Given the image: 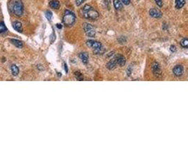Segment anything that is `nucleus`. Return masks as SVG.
<instances>
[{
    "mask_svg": "<svg viewBox=\"0 0 188 141\" xmlns=\"http://www.w3.org/2000/svg\"><path fill=\"white\" fill-rule=\"evenodd\" d=\"M149 14H150V16H151V17H153V18H161V16H162V12L159 9H158V8H152L149 10Z\"/></svg>",
    "mask_w": 188,
    "mask_h": 141,
    "instance_id": "6e6552de",
    "label": "nucleus"
},
{
    "mask_svg": "<svg viewBox=\"0 0 188 141\" xmlns=\"http://www.w3.org/2000/svg\"><path fill=\"white\" fill-rule=\"evenodd\" d=\"M81 13H82L83 16L87 18V19L90 20H96L99 17V14L98 12L95 10L93 7H91L90 5L86 4L81 9Z\"/></svg>",
    "mask_w": 188,
    "mask_h": 141,
    "instance_id": "f257e3e1",
    "label": "nucleus"
},
{
    "mask_svg": "<svg viewBox=\"0 0 188 141\" xmlns=\"http://www.w3.org/2000/svg\"><path fill=\"white\" fill-rule=\"evenodd\" d=\"M170 51L172 52H175L177 50L176 47H175V45H171L170 47Z\"/></svg>",
    "mask_w": 188,
    "mask_h": 141,
    "instance_id": "a878e982",
    "label": "nucleus"
},
{
    "mask_svg": "<svg viewBox=\"0 0 188 141\" xmlns=\"http://www.w3.org/2000/svg\"><path fill=\"white\" fill-rule=\"evenodd\" d=\"M122 3L125 5H129L130 4V0H122Z\"/></svg>",
    "mask_w": 188,
    "mask_h": 141,
    "instance_id": "bb28decb",
    "label": "nucleus"
},
{
    "mask_svg": "<svg viewBox=\"0 0 188 141\" xmlns=\"http://www.w3.org/2000/svg\"><path fill=\"white\" fill-rule=\"evenodd\" d=\"M173 74L177 77H180L184 73V67L182 65H176L172 69Z\"/></svg>",
    "mask_w": 188,
    "mask_h": 141,
    "instance_id": "0eeeda50",
    "label": "nucleus"
},
{
    "mask_svg": "<svg viewBox=\"0 0 188 141\" xmlns=\"http://www.w3.org/2000/svg\"><path fill=\"white\" fill-rule=\"evenodd\" d=\"M10 9L12 12L17 16H21L24 14V6L21 0H11Z\"/></svg>",
    "mask_w": 188,
    "mask_h": 141,
    "instance_id": "f03ea898",
    "label": "nucleus"
},
{
    "mask_svg": "<svg viewBox=\"0 0 188 141\" xmlns=\"http://www.w3.org/2000/svg\"><path fill=\"white\" fill-rule=\"evenodd\" d=\"M64 69H65V72L67 73L68 72V68H67V65L66 64V63H64Z\"/></svg>",
    "mask_w": 188,
    "mask_h": 141,
    "instance_id": "cd10ccee",
    "label": "nucleus"
},
{
    "mask_svg": "<svg viewBox=\"0 0 188 141\" xmlns=\"http://www.w3.org/2000/svg\"><path fill=\"white\" fill-rule=\"evenodd\" d=\"M45 16L47 19L50 20L52 19V13L50 11H47L45 12Z\"/></svg>",
    "mask_w": 188,
    "mask_h": 141,
    "instance_id": "4be33fe9",
    "label": "nucleus"
},
{
    "mask_svg": "<svg viewBox=\"0 0 188 141\" xmlns=\"http://www.w3.org/2000/svg\"><path fill=\"white\" fill-rule=\"evenodd\" d=\"M180 44L182 47L184 48H188V39L187 38H184L180 41Z\"/></svg>",
    "mask_w": 188,
    "mask_h": 141,
    "instance_id": "a211bd4d",
    "label": "nucleus"
},
{
    "mask_svg": "<svg viewBox=\"0 0 188 141\" xmlns=\"http://www.w3.org/2000/svg\"><path fill=\"white\" fill-rule=\"evenodd\" d=\"M7 30V27L4 22H0V33L4 32Z\"/></svg>",
    "mask_w": 188,
    "mask_h": 141,
    "instance_id": "aec40b11",
    "label": "nucleus"
},
{
    "mask_svg": "<svg viewBox=\"0 0 188 141\" xmlns=\"http://www.w3.org/2000/svg\"><path fill=\"white\" fill-rule=\"evenodd\" d=\"M50 39H51V43H52V42H53L55 40V39H56L55 32H53V33L51 35V36H50Z\"/></svg>",
    "mask_w": 188,
    "mask_h": 141,
    "instance_id": "393cba45",
    "label": "nucleus"
},
{
    "mask_svg": "<svg viewBox=\"0 0 188 141\" xmlns=\"http://www.w3.org/2000/svg\"><path fill=\"white\" fill-rule=\"evenodd\" d=\"M86 44L88 47L93 49V50H98L99 48H101L103 47L102 44L99 42L98 41H94V40H88L86 42Z\"/></svg>",
    "mask_w": 188,
    "mask_h": 141,
    "instance_id": "423d86ee",
    "label": "nucleus"
},
{
    "mask_svg": "<svg viewBox=\"0 0 188 141\" xmlns=\"http://www.w3.org/2000/svg\"><path fill=\"white\" fill-rule=\"evenodd\" d=\"M11 42L13 44H14L16 47H19V48H22L23 47V43L21 41H20L19 40L16 39H12L11 40Z\"/></svg>",
    "mask_w": 188,
    "mask_h": 141,
    "instance_id": "dca6fc26",
    "label": "nucleus"
},
{
    "mask_svg": "<svg viewBox=\"0 0 188 141\" xmlns=\"http://www.w3.org/2000/svg\"><path fill=\"white\" fill-rule=\"evenodd\" d=\"M86 0H76V4L77 6H80L81 4H82Z\"/></svg>",
    "mask_w": 188,
    "mask_h": 141,
    "instance_id": "b1692460",
    "label": "nucleus"
},
{
    "mask_svg": "<svg viewBox=\"0 0 188 141\" xmlns=\"http://www.w3.org/2000/svg\"><path fill=\"white\" fill-rule=\"evenodd\" d=\"M185 4V0H175V8L180 9L184 6Z\"/></svg>",
    "mask_w": 188,
    "mask_h": 141,
    "instance_id": "2eb2a0df",
    "label": "nucleus"
},
{
    "mask_svg": "<svg viewBox=\"0 0 188 141\" xmlns=\"http://www.w3.org/2000/svg\"><path fill=\"white\" fill-rule=\"evenodd\" d=\"M62 20L64 25H66L67 26H71L76 21V16L73 12L66 10L64 14Z\"/></svg>",
    "mask_w": 188,
    "mask_h": 141,
    "instance_id": "7ed1b4c3",
    "label": "nucleus"
},
{
    "mask_svg": "<svg viewBox=\"0 0 188 141\" xmlns=\"http://www.w3.org/2000/svg\"><path fill=\"white\" fill-rule=\"evenodd\" d=\"M79 58L81 59V62L84 64H88V55L86 52L80 53L79 54Z\"/></svg>",
    "mask_w": 188,
    "mask_h": 141,
    "instance_id": "9b49d317",
    "label": "nucleus"
},
{
    "mask_svg": "<svg viewBox=\"0 0 188 141\" xmlns=\"http://www.w3.org/2000/svg\"><path fill=\"white\" fill-rule=\"evenodd\" d=\"M115 58H116V60H117V63H118V66H124L125 65L126 59L124 56L120 54L116 55Z\"/></svg>",
    "mask_w": 188,
    "mask_h": 141,
    "instance_id": "9d476101",
    "label": "nucleus"
},
{
    "mask_svg": "<svg viewBox=\"0 0 188 141\" xmlns=\"http://www.w3.org/2000/svg\"><path fill=\"white\" fill-rule=\"evenodd\" d=\"M113 4H114V7L115 8L116 10H121L122 8H123V5H122V3L120 0H114L113 1Z\"/></svg>",
    "mask_w": 188,
    "mask_h": 141,
    "instance_id": "4468645a",
    "label": "nucleus"
},
{
    "mask_svg": "<svg viewBox=\"0 0 188 141\" xmlns=\"http://www.w3.org/2000/svg\"><path fill=\"white\" fill-rule=\"evenodd\" d=\"M75 76H76V79H77L78 80H83L82 74H81L80 72H78V71H76V72L75 73Z\"/></svg>",
    "mask_w": 188,
    "mask_h": 141,
    "instance_id": "412c9836",
    "label": "nucleus"
},
{
    "mask_svg": "<svg viewBox=\"0 0 188 141\" xmlns=\"http://www.w3.org/2000/svg\"><path fill=\"white\" fill-rule=\"evenodd\" d=\"M11 69H12V74L14 75V76H16L17 75L19 74V67L17 66H16L15 64L12 65Z\"/></svg>",
    "mask_w": 188,
    "mask_h": 141,
    "instance_id": "f3484780",
    "label": "nucleus"
},
{
    "mask_svg": "<svg viewBox=\"0 0 188 141\" xmlns=\"http://www.w3.org/2000/svg\"><path fill=\"white\" fill-rule=\"evenodd\" d=\"M56 26H57V28H59V29H62V26L61 24H57V25H56Z\"/></svg>",
    "mask_w": 188,
    "mask_h": 141,
    "instance_id": "c85d7f7f",
    "label": "nucleus"
},
{
    "mask_svg": "<svg viewBox=\"0 0 188 141\" xmlns=\"http://www.w3.org/2000/svg\"><path fill=\"white\" fill-rule=\"evenodd\" d=\"M83 28L85 32L86 35L89 38H94L96 35V31L94 30L93 27L88 23H84L83 24Z\"/></svg>",
    "mask_w": 188,
    "mask_h": 141,
    "instance_id": "20e7f679",
    "label": "nucleus"
},
{
    "mask_svg": "<svg viewBox=\"0 0 188 141\" xmlns=\"http://www.w3.org/2000/svg\"><path fill=\"white\" fill-rule=\"evenodd\" d=\"M57 74H58V76H59V77H60V76H61V75H62L61 74H59V73H58Z\"/></svg>",
    "mask_w": 188,
    "mask_h": 141,
    "instance_id": "c756f323",
    "label": "nucleus"
},
{
    "mask_svg": "<svg viewBox=\"0 0 188 141\" xmlns=\"http://www.w3.org/2000/svg\"><path fill=\"white\" fill-rule=\"evenodd\" d=\"M50 6L54 9H58L60 7L59 2L57 0H52L51 2H50Z\"/></svg>",
    "mask_w": 188,
    "mask_h": 141,
    "instance_id": "ddd939ff",
    "label": "nucleus"
},
{
    "mask_svg": "<svg viewBox=\"0 0 188 141\" xmlns=\"http://www.w3.org/2000/svg\"><path fill=\"white\" fill-rule=\"evenodd\" d=\"M117 66H118V63H117L115 56L113 57L110 61H109L106 64V67L108 70H113L117 67Z\"/></svg>",
    "mask_w": 188,
    "mask_h": 141,
    "instance_id": "1a4fd4ad",
    "label": "nucleus"
},
{
    "mask_svg": "<svg viewBox=\"0 0 188 141\" xmlns=\"http://www.w3.org/2000/svg\"><path fill=\"white\" fill-rule=\"evenodd\" d=\"M154 1L156 2V4L160 7V8L163 6V1H162V0H154Z\"/></svg>",
    "mask_w": 188,
    "mask_h": 141,
    "instance_id": "5701e85b",
    "label": "nucleus"
},
{
    "mask_svg": "<svg viewBox=\"0 0 188 141\" xmlns=\"http://www.w3.org/2000/svg\"><path fill=\"white\" fill-rule=\"evenodd\" d=\"M151 69H152L153 74L156 77H161L162 72H161V66L158 63L153 62L151 65Z\"/></svg>",
    "mask_w": 188,
    "mask_h": 141,
    "instance_id": "39448f33",
    "label": "nucleus"
},
{
    "mask_svg": "<svg viewBox=\"0 0 188 141\" xmlns=\"http://www.w3.org/2000/svg\"><path fill=\"white\" fill-rule=\"evenodd\" d=\"M12 26H13V28H14L16 30H17L18 32H22V24H21V22L15 21V22L13 23Z\"/></svg>",
    "mask_w": 188,
    "mask_h": 141,
    "instance_id": "f8f14e48",
    "label": "nucleus"
},
{
    "mask_svg": "<svg viewBox=\"0 0 188 141\" xmlns=\"http://www.w3.org/2000/svg\"><path fill=\"white\" fill-rule=\"evenodd\" d=\"M106 52V50L103 48V47H101V48H99L98 50H93V52L95 54H102L104 52Z\"/></svg>",
    "mask_w": 188,
    "mask_h": 141,
    "instance_id": "6ab92c4d",
    "label": "nucleus"
}]
</instances>
